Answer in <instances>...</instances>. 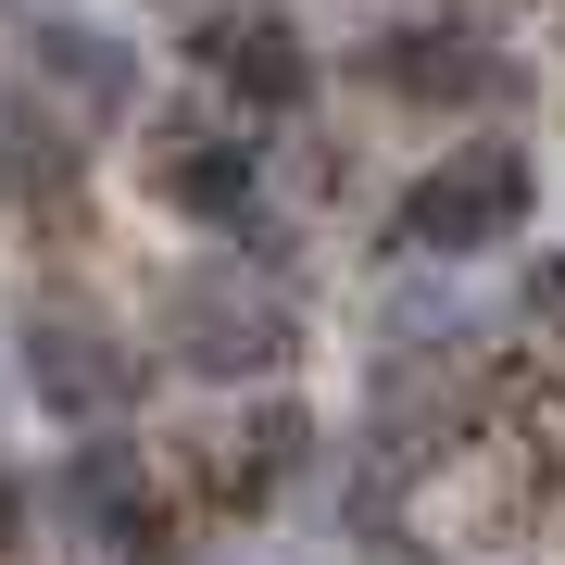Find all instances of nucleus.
<instances>
[{
	"label": "nucleus",
	"mask_w": 565,
	"mask_h": 565,
	"mask_svg": "<svg viewBox=\"0 0 565 565\" xmlns=\"http://www.w3.org/2000/svg\"><path fill=\"white\" fill-rule=\"evenodd\" d=\"M163 340H177V364H202V377H277V364L302 352V315H289L277 289H252L239 252H226V264L163 277Z\"/></svg>",
	"instance_id": "1"
},
{
	"label": "nucleus",
	"mask_w": 565,
	"mask_h": 565,
	"mask_svg": "<svg viewBox=\"0 0 565 565\" xmlns=\"http://www.w3.org/2000/svg\"><path fill=\"white\" fill-rule=\"evenodd\" d=\"M527 151L515 139H478V151H440L427 177L403 189V214H390V239L403 252H490V239H515L527 226Z\"/></svg>",
	"instance_id": "2"
},
{
	"label": "nucleus",
	"mask_w": 565,
	"mask_h": 565,
	"mask_svg": "<svg viewBox=\"0 0 565 565\" xmlns=\"http://www.w3.org/2000/svg\"><path fill=\"white\" fill-rule=\"evenodd\" d=\"M13 340H25V352H13V377L39 390L63 427H114L126 403H139V352H126V340H102L88 315H63V302H51V315H25Z\"/></svg>",
	"instance_id": "3"
},
{
	"label": "nucleus",
	"mask_w": 565,
	"mask_h": 565,
	"mask_svg": "<svg viewBox=\"0 0 565 565\" xmlns=\"http://www.w3.org/2000/svg\"><path fill=\"white\" fill-rule=\"evenodd\" d=\"M364 76H377L390 102H415V114H452V102H503L515 63L490 51L465 13H415V25H390V39L364 51Z\"/></svg>",
	"instance_id": "4"
},
{
	"label": "nucleus",
	"mask_w": 565,
	"mask_h": 565,
	"mask_svg": "<svg viewBox=\"0 0 565 565\" xmlns=\"http://www.w3.org/2000/svg\"><path fill=\"white\" fill-rule=\"evenodd\" d=\"M252 189H264V163H252L239 126H214V114H163L151 126V202L163 214H202V226L239 239V226H252Z\"/></svg>",
	"instance_id": "5"
},
{
	"label": "nucleus",
	"mask_w": 565,
	"mask_h": 565,
	"mask_svg": "<svg viewBox=\"0 0 565 565\" xmlns=\"http://www.w3.org/2000/svg\"><path fill=\"white\" fill-rule=\"evenodd\" d=\"M189 51H202V76H214L226 114H264V126H277V114L315 102V51H302V25H289V13H214Z\"/></svg>",
	"instance_id": "6"
},
{
	"label": "nucleus",
	"mask_w": 565,
	"mask_h": 565,
	"mask_svg": "<svg viewBox=\"0 0 565 565\" xmlns=\"http://www.w3.org/2000/svg\"><path fill=\"white\" fill-rule=\"evenodd\" d=\"M13 39H25V63H39L51 88H76L88 114H126V102H139V51H126L114 25L63 13V0H25V13H13Z\"/></svg>",
	"instance_id": "7"
},
{
	"label": "nucleus",
	"mask_w": 565,
	"mask_h": 565,
	"mask_svg": "<svg viewBox=\"0 0 565 565\" xmlns=\"http://www.w3.org/2000/svg\"><path fill=\"white\" fill-rule=\"evenodd\" d=\"M51 503H63V515H88L102 541H126V527H151V515H163V490H151V452L102 427V440H76V452H63Z\"/></svg>",
	"instance_id": "8"
},
{
	"label": "nucleus",
	"mask_w": 565,
	"mask_h": 565,
	"mask_svg": "<svg viewBox=\"0 0 565 565\" xmlns=\"http://www.w3.org/2000/svg\"><path fill=\"white\" fill-rule=\"evenodd\" d=\"M0 139H13L0 163H13V189H25V202L76 177V139H63V114H51V102H13V114H0Z\"/></svg>",
	"instance_id": "9"
},
{
	"label": "nucleus",
	"mask_w": 565,
	"mask_h": 565,
	"mask_svg": "<svg viewBox=\"0 0 565 565\" xmlns=\"http://www.w3.org/2000/svg\"><path fill=\"white\" fill-rule=\"evenodd\" d=\"M13 541H25V478L0 465V553H13Z\"/></svg>",
	"instance_id": "10"
}]
</instances>
